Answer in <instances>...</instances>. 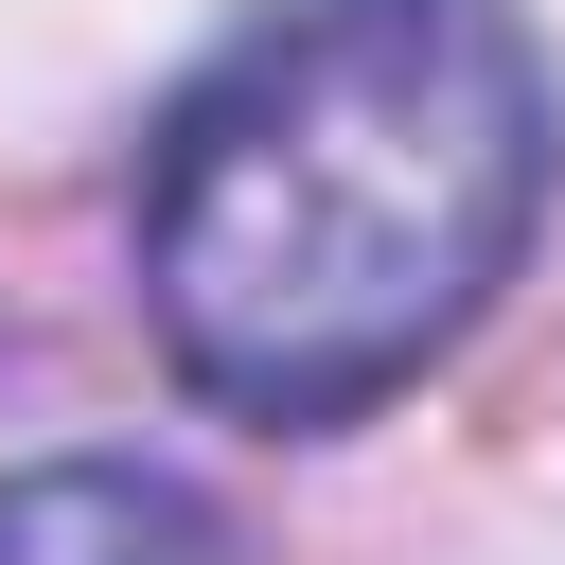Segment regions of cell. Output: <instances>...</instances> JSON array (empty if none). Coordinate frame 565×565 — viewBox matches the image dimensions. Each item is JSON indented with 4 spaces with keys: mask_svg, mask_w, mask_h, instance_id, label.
I'll return each instance as SVG.
<instances>
[{
    "mask_svg": "<svg viewBox=\"0 0 565 565\" xmlns=\"http://www.w3.org/2000/svg\"><path fill=\"white\" fill-rule=\"evenodd\" d=\"M547 177L512 0H265L141 141V318L230 424H353L494 318Z\"/></svg>",
    "mask_w": 565,
    "mask_h": 565,
    "instance_id": "1",
    "label": "cell"
},
{
    "mask_svg": "<svg viewBox=\"0 0 565 565\" xmlns=\"http://www.w3.org/2000/svg\"><path fill=\"white\" fill-rule=\"evenodd\" d=\"M0 565H230V512L177 459H35L0 477Z\"/></svg>",
    "mask_w": 565,
    "mask_h": 565,
    "instance_id": "2",
    "label": "cell"
}]
</instances>
